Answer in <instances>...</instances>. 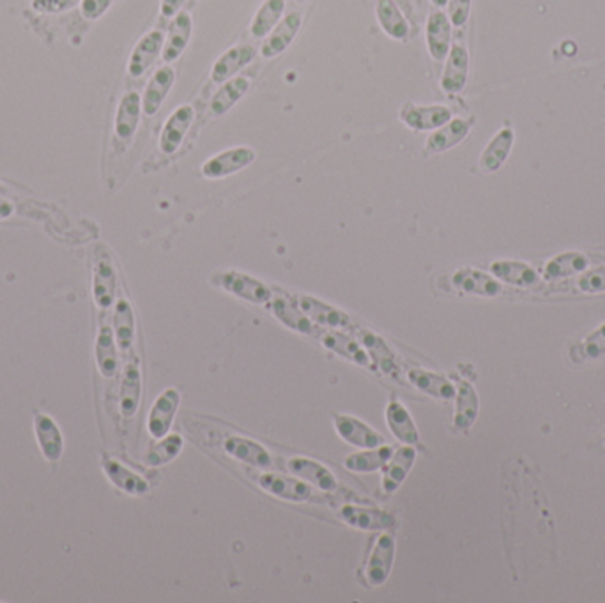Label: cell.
<instances>
[{"mask_svg":"<svg viewBox=\"0 0 605 603\" xmlns=\"http://www.w3.org/2000/svg\"><path fill=\"white\" fill-rule=\"evenodd\" d=\"M392 446L383 444V446H377V448H368V450H361L356 453H351L349 457H346L344 465H346V469H349L353 472L368 474V472L383 471V467L386 465V462L392 459Z\"/></svg>","mask_w":605,"mask_h":603,"instance_id":"cell-34","label":"cell"},{"mask_svg":"<svg viewBox=\"0 0 605 603\" xmlns=\"http://www.w3.org/2000/svg\"><path fill=\"white\" fill-rule=\"evenodd\" d=\"M452 22L448 15L443 11L430 13L425 27V41H427L428 55L441 63L446 59L452 48Z\"/></svg>","mask_w":605,"mask_h":603,"instance_id":"cell-20","label":"cell"},{"mask_svg":"<svg viewBox=\"0 0 605 603\" xmlns=\"http://www.w3.org/2000/svg\"><path fill=\"white\" fill-rule=\"evenodd\" d=\"M333 425L342 441H346L351 446H356L359 450H368V448H377V446L386 444V439L383 437V433H379L377 430H374L372 426L366 425L365 422H361L355 416L335 414Z\"/></svg>","mask_w":605,"mask_h":603,"instance_id":"cell-9","label":"cell"},{"mask_svg":"<svg viewBox=\"0 0 605 603\" xmlns=\"http://www.w3.org/2000/svg\"><path fill=\"white\" fill-rule=\"evenodd\" d=\"M121 396H122L121 400L122 414L126 418H132L137 413V407L141 402V372L137 366H128Z\"/></svg>","mask_w":605,"mask_h":603,"instance_id":"cell-43","label":"cell"},{"mask_svg":"<svg viewBox=\"0 0 605 603\" xmlns=\"http://www.w3.org/2000/svg\"><path fill=\"white\" fill-rule=\"evenodd\" d=\"M590 264V258L584 253L577 251H569L554 257L547 266H545V277L551 280L565 278L575 273H582Z\"/></svg>","mask_w":605,"mask_h":603,"instance_id":"cell-40","label":"cell"},{"mask_svg":"<svg viewBox=\"0 0 605 603\" xmlns=\"http://www.w3.org/2000/svg\"><path fill=\"white\" fill-rule=\"evenodd\" d=\"M471 2L473 0H446L448 18L454 27L461 29L467 24L469 15H471Z\"/></svg>","mask_w":605,"mask_h":603,"instance_id":"cell-45","label":"cell"},{"mask_svg":"<svg viewBox=\"0 0 605 603\" xmlns=\"http://www.w3.org/2000/svg\"><path fill=\"white\" fill-rule=\"evenodd\" d=\"M432 4H434L435 7H444V5H446V0H432Z\"/></svg>","mask_w":605,"mask_h":603,"instance_id":"cell-52","label":"cell"},{"mask_svg":"<svg viewBox=\"0 0 605 603\" xmlns=\"http://www.w3.org/2000/svg\"><path fill=\"white\" fill-rule=\"evenodd\" d=\"M257 48L251 44H238L229 48L225 53L218 57L211 68V80L214 83H223L230 78H234L243 68H247L249 63L257 57Z\"/></svg>","mask_w":605,"mask_h":603,"instance_id":"cell-22","label":"cell"},{"mask_svg":"<svg viewBox=\"0 0 605 603\" xmlns=\"http://www.w3.org/2000/svg\"><path fill=\"white\" fill-rule=\"evenodd\" d=\"M271 314L280 320L284 326L288 329L301 333V335H308V336H319L321 331L317 329V324L310 319L299 306L296 301H290L287 297H275L268 303Z\"/></svg>","mask_w":605,"mask_h":603,"instance_id":"cell-19","label":"cell"},{"mask_svg":"<svg viewBox=\"0 0 605 603\" xmlns=\"http://www.w3.org/2000/svg\"><path fill=\"white\" fill-rule=\"evenodd\" d=\"M214 282L225 292L253 305H268L273 299V290L268 285L239 271L220 273L216 275Z\"/></svg>","mask_w":605,"mask_h":603,"instance_id":"cell-6","label":"cell"},{"mask_svg":"<svg viewBox=\"0 0 605 603\" xmlns=\"http://www.w3.org/2000/svg\"><path fill=\"white\" fill-rule=\"evenodd\" d=\"M321 338L322 345L335 353V355H340V357H346L353 363H356L359 366L366 368V370H374V363L370 359V355L366 353V349L363 347V344H359V340H355L351 338L349 335L342 333V331H326V333H321L319 335Z\"/></svg>","mask_w":605,"mask_h":603,"instance_id":"cell-21","label":"cell"},{"mask_svg":"<svg viewBox=\"0 0 605 603\" xmlns=\"http://www.w3.org/2000/svg\"><path fill=\"white\" fill-rule=\"evenodd\" d=\"M582 353L588 357H599L605 353V324L593 335H590L582 345Z\"/></svg>","mask_w":605,"mask_h":603,"instance_id":"cell-48","label":"cell"},{"mask_svg":"<svg viewBox=\"0 0 605 603\" xmlns=\"http://www.w3.org/2000/svg\"><path fill=\"white\" fill-rule=\"evenodd\" d=\"M287 0H264L249 24V34L255 39L266 37L284 18Z\"/></svg>","mask_w":605,"mask_h":603,"instance_id":"cell-35","label":"cell"},{"mask_svg":"<svg viewBox=\"0 0 605 603\" xmlns=\"http://www.w3.org/2000/svg\"><path fill=\"white\" fill-rule=\"evenodd\" d=\"M407 381L416 390L430 394L434 398H439V400H452L457 394V386L450 379H446L441 374L424 370V368H409Z\"/></svg>","mask_w":605,"mask_h":603,"instance_id":"cell-29","label":"cell"},{"mask_svg":"<svg viewBox=\"0 0 605 603\" xmlns=\"http://www.w3.org/2000/svg\"><path fill=\"white\" fill-rule=\"evenodd\" d=\"M294 2H298V4H305V2H308V0H294Z\"/></svg>","mask_w":605,"mask_h":603,"instance_id":"cell-53","label":"cell"},{"mask_svg":"<svg viewBox=\"0 0 605 603\" xmlns=\"http://www.w3.org/2000/svg\"><path fill=\"white\" fill-rule=\"evenodd\" d=\"M491 273L504 284L517 287H533L538 284V275L533 267L517 260H496L491 264Z\"/></svg>","mask_w":605,"mask_h":603,"instance_id":"cell-36","label":"cell"},{"mask_svg":"<svg viewBox=\"0 0 605 603\" xmlns=\"http://www.w3.org/2000/svg\"><path fill=\"white\" fill-rule=\"evenodd\" d=\"M142 112V96L137 91H130L121 98L113 119V133L119 142L128 143L135 137Z\"/></svg>","mask_w":605,"mask_h":603,"instance_id":"cell-12","label":"cell"},{"mask_svg":"<svg viewBox=\"0 0 605 603\" xmlns=\"http://www.w3.org/2000/svg\"><path fill=\"white\" fill-rule=\"evenodd\" d=\"M257 152L249 147V145H239L232 147L227 151H221L218 154L206 160L200 167V172L206 179H225L229 176H234L255 161Z\"/></svg>","mask_w":605,"mask_h":603,"instance_id":"cell-4","label":"cell"},{"mask_svg":"<svg viewBox=\"0 0 605 603\" xmlns=\"http://www.w3.org/2000/svg\"><path fill=\"white\" fill-rule=\"evenodd\" d=\"M113 326H115V336H117L119 347L124 353H128L135 338V316H133L132 305L126 299H119L115 305Z\"/></svg>","mask_w":605,"mask_h":603,"instance_id":"cell-39","label":"cell"},{"mask_svg":"<svg viewBox=\"0 0 605 603\" xmlns=\"http://www.w3.org/2000/svg\"><path fill=\"white\" fill-rule=\"evenodd\" d=\"M415 462H416V450L409 444L393 452L392 459L383 467L381 485L385 494H393L398 491V487L405 481L407 474L411 472Z\"/></svg>","mask_w":605,"mask_h":603,"instance_id":"cell-23","label":"cell"},{"mask_svg":"<svg viewBox=\"0 0 605 603\" xmlns=\"http://www.w3.org/2000/svg\"><path fill=\"white\" fill-rule=\"evenodd\" d=\"M253 481L269 496L278 497L288 502H308V501H322L321 497H316L314 489L301 478L285 476L280 472H260L253 476Z\"/></svg>","mask_w":605,"mask_h":603,"instance_id":"cell-2","label":"cell"},{"mask_svg":"<svg viewBox=\"0 0 605 603\" xmlns=\"http://www.w3.org/2000/svg\"><path fill=\"white\" fill-rule=\"evenodd\" d=\"M441 74V89L448 94H459L467 83L469 74V53L464 44H452Z\"/></svg>","mask_w":605,"mask_h":603,"instance_id":"cell-18","label":"cell"},{"mask_svg":"<svg viewBox=\"0 0 605 603\" xmlns=\"http://www.w3.org/2000/svg\"><path fill=\"white\" fill-rule=\"evenodd\" d=\"M103 467H105L112 483L117 489H121L122 492H126L130 496H143V494L149 492L147 481L141 478L139 474H135L133 471H130L128 467H124L122 463L115 461H105L103 462Z\"/></svg>","mask_w":605,"mask_h":603,"instance_id":"cell-38","label":"cell"},{"mask_svg":"<svg viewBox=\"0 0 605 603\" xmlns=\"http://www.w3.org/2000/svg\"><path fill=\"white\" fill-rule=\"evenodd\" d=\"M184 4L186 0H161L160 13L163 18H174Z\"/></svg>","mask_w":605,"mask_h":603,"instance_id":"cell-50","label":"cell"},{"mask_svg":"<svg viewBox=\"0 0 605 603\" xmlns=\"http://www.w3.org/2000/svg\"><path fill=\"white\" fill-rule=\"evenodd\" d=\"M98 359H100V366L102 372L112 377L117 370V355H115V345H113V335L112 329L103 326L98 336Z\"/></svg>","mask_w":605,"mask_h":603,"instance_id":"cell-44","label":"cell"},{"mask_svg":"<svg viewBox=\"0 0 605 603\" xmlns=\"http://www.w3.org/2000/svg\"><path fill=\"white\" fill-rule=\"evenodd\" d=\"M501 515L513 580L556 559L558 534L551 504L533 467L522 457H512L503 465Z\"/></svg>","mask_w":605,"mask_h":603,"instance_id":"cell-1","label":"cell"},{"mask_svg":"<svg viewBox=\"0 0 605 603\" xmlns=\"http://www.w3.org/2000/svg\"><path fill=\"white\" fill-rule=\"evenodd\" d=\"M221 450L230 459L257 469H271L275 465V457L271 455V452L260 443L245 435H236V433L225 435L221 439Z\"/></svg>","mask_w":605,"mask_h":603,"instance_id":"cell-7","label":"cell"},{"mask_svg":"<svg viewBox=\"0 0 605 603\" xmlns=\"http://www.w3.org/2000/svg\"><path fill=\"white\" fill-rule=\"evenodd\" d=\"M455 398H457V404H455L454 425L457 426L459 430L465 432V430H469L473 426V423L476 422L480 402H478V396H476L474 388L469 383H465V381H461Z\"/></svg>","mask_w":605,"mask_h":603,"instance_id":"cell-37","label":"cell"},{"mask_svg":"<svg viewBox=\"0 0 605 603\" xmlns=\"http://www.w3.org/2000/svg\"><path fill=\"white\" fill-rule=\"evenodd\" d=\"M577 285L582 292H588V294L605 292V267H599V269L584 273L579 278Z\"/></svg>","mask_w":605,"mask_h":603,"instance_id":"cell-46","label":"cell"},{"mask_svg":"<svg viewBox=\"0 0 605 603\" xmlns=\"http://www.w3.org/2000/svg\"><path fill=\"white\" fill-rule=\"evenodd\" d=\"M337 515L344 524L359 531H393L396 528V519L381 508L342 504Z\"/></svg>","mask_w":605,"mask_h":603,"instance_id":"cell-5","label":"cell"},{"mask_svg":"<svg viewBox=\"0 0 605 603\" xmlns=\"http://www.w3.org/2000/svg\"><path fill=\"white\" fill-rule=\"evenodd\" d=\"M513 142H515V133L510 128H503L498 131L491 142L487 143V147L483 149L482 156H480V169L485 174H494L498 172L499 169L504 165V161L508 160L512 149H513Z\"/></svg>","mask_w":605,"mask_h":603,"instance_id":"cell-30","label":"cell"},{"mask_svg":"<svg viewBox=\"0 0 605 603\" xmlns=\"http://www.w3.org/2000/svg\"><path fill=\"white\" fill-rule=\"evenodd\" d=\"M179 404H181V394L176 388H167L154 400L147 420V428L152 439H161L169 435L174 418L178 414Z\"/></svg>","mask_w":605,"mask_h":603,"instance_id":"cell-11","label":"cell"},{"mask_svg":"<svg viewBox=\"0 0 605 603\" xmlns=\"http://www.w3.org/2000/svg\"><path fill=\"white\" fill-rule=\"evenodd\" d=\"M165 44V34L161 31H149L143 34L135 48L132 50L128 61V73L133 78H141L154 64V61L161 55Z\"/></svg>","mask_w":605,"mask_h":603,"instance_id":"cell-16","label":"cell"},{"mask_svg":"<svg viewBox=\"0 0 605 603\" xmlns=\"http://www.w3.org/2000/svg\"><path fill=\"white\" fill-rule=\"evenodd\" d=\"M296 303L310 319L321 327H329V329H337V331H342V329L351 331L353 329V320L346 312H342L337 306H331V305L324 303L314 296H307V294L298 296Z\"/></svg>","mask_w":605,"mask_h":603,"instance_id":"cell-13","label":"cell"},{"mask_svg":"<svg viewBox=\"0 0 605 603\" xmlns=\"http://www.w3.org/2000/svg\"><path fill=\"white\" fill-rule=\"evenodd\" d=\"M11 213H13V206L7 200H0V219L7 218Z\"/></svg>","mask_w":605,"mask_h":603,"instance_id":"cell-51","label":"cell"},{"mask_svg":"<svg viewBox=\"0 0 605 603\" xmlns=\"http://www.w3.org/2000/svg\"><path fill=\"white\" fill-rule=\"evenodd\" d=\"M376 16L379 27L386 36L392 37L393 41H407L411 27L395 0H377Z\"/></svg>","mask_w":605,"mask_h":603,"instance_id":"cell-32","label":"cell"},{"mask_svg":"<svg viewBox=\"0 0 605 603\" xmlns=\"http://www.w3.org/2000/svg\"><path fill=\"white\" fill-rule=\"evenodd\" d=\"M400 121L411 131H435L452 121V110L444 105H416L407 102L400 108Z\"/></svg>","mask_w":605,"mask_h":603,"instance_id":"cell-8","label":"cell"},{"mask_svg":"<svg viewBox=\"0 0 605 603\" xmlns=\"http://www.w3.org/2000/svg\"><path fill=\"white\" fill-rule=\"evenodd\" d=\"M301 24H303V16L298 11L285 15L284 18L278 22V25L264 37V43L260 46L262 59L269 61V59L282 55L285 50L294 43V39L301 29Z\"/></svg>","mask_w":605,"mask_h":603,"instance_id":"cell-15","label":"cell"},{"mask_svg":"<svg viewBox=\"0 0 605 603\" xmlns=\"http://www.w3.org/2000/svg\"><path fill=\"white\" fill-rule=\"evenodd\" d=\"M174 83H176V70L172 66L165 64L152 73L142 96V110L147 117H152L160 112Z\"/></svg>","mask_w":605,"mask_h":603,"instance_id":"cell-17","label":"cell"},{"mask_svg":"<svg viewBox=\"0 0 605 603\" xmlns=\"http://www.w3.org/2000/svg\"><path fill=\"white\" fill-rule=\"evenodd\" d=\"M249 91V78L247 76H234L223 82L221 87L214 92L213 100L210 103L211 113L214 117L225 115L230 108L238 105V102H241L247 96Z\"/></svg>","mask_w":605,"mask_h":603,"instance_id":"cell-33","label":"cell"},{"mask_svg":"<svg viewBox=\"0 0 605 603\" xmlns=\"http://www.w3.org/2000/svg\"><path fill=\"white\" fill-rule=\"evenodd\" d=\"M76 4H80V0H33V7L37 13H48V15L68 11Z\"/></svg>","mask_w":605,"mask_h":603,"instance_id":"cell-49","label":"cell"},{"mask_svg":"<svg viewBox=\"0 0 605 603\" xmlns=\"http://www.w3.org/2000/svg\"><path fill=\"white\" fill-rule=\"evenodd\" d=\"M113 0H80V13L85 20H100Z\"/></svg>","mask_w":605,"mask_h":603,"instance_id":"cell-47","label":"cell"},{"mask_svg":"<svg viewBox=\"0 0 605 603\" xmlns=\"http://www.w3.org/2000/svg\"><path fill=\"white\" fill-rule=\"evenodd\" d=\"M452 284L464 294H473L482 297H496L501 294V284L494 277L473 267H464L455 271L452 277Z\"/></svg>","mask_w":605,"mask_h":603,"instance_id":"cell-27","label":"cell"},{"mask_svg":"<svg viewBox=\"0 0 605 603\" xmlns=\"http://www.w3.org/2000/svg\"><path fill=\"white\" fill-rule=\"evenodd\" d=\"M37 435H39V444L44 452V455L50 461H57L63 452V439L57 430L55 423L46 418V416H37L36 420Z\"/></svg>","mask_w":605,"mask_h":603,"instance_id":"cell-42","label":"cell"},{"mask_svg":"<svg viewBox=\"0 0 605 603\" xmlns=\"http://www.w3.org/2000/svg\"><path fill=\"white\" fill-rule=\"evenodd\" d=\"M357 333H359V342L366 349L374 366L379 368L388 377H396L400 368H398V363H396V355L390 349V345L386 344V340H383L379 335H376L374 331H368V329H359Z\"/></svg>","mask_w":605,"mask_h":603,"instance_id":"cell-28","label":"cell"},{"mask_svg":"<svg viewBox=\"0 0 605 603\" xmlns=\"http://www.w3.org/2000/svg\"><path fill=\"white\" fill-rule=\"evenodd\" d=\"M471 124H473V121L461 119V117L448 121L444 126L437 128L435 131H432L428 135L427 141H425V151L430 154H441V152H446V151L454 149L455 145H459L469 135Z\"/></svg>","mask_w":605,"mask_h":603,"instance_id":"cell-26","label":"cell"},{"mask_svg":"<svg viewBox=\"0 0 605 603\" xmlns=\"http://www.w3.org/2000/svg\"><path fill=\"white\" fill-rule=\"evenodd\" d=\"M386 423L390 426L393 435L400 443L409 444V446H415L420 443V432L416 428L413 416L409 414L407 407L396 398H392L390 404L386 405Z\"/></svg>","mask_w":605,"mask_h":603,"instance_id":"cell-31","label":"cell"},{"mask_svg":"<svg viewBox=\"0 0 605 603\" xmlns=\"http://www.w3.org/2000/svg\"><path fill=\"white\" fill-rule=\"evenodd\" d=\"M195 121V108L191 105H179L165 121L160 135V151L172 156L184 142L191 124Z\"/></svg>","mask_w":605,"mask_h":603,"instance_id":"cell-10","label":"cell"},{"mask_svg":"<svg viewBox=\"0 0 605 603\" xmlns=\"http://www.w3.org/2000/svg\"><path fill=\"white\" fill-rule=\"evenodd\" d=\"M193 33V18L188 11H179L178 15L172 18L169 34L165 37L163 52L161 57L167 64L178 61L179 57L184 53L190 39Z\"/></svg>","mask_w":605,"mask_h":603,"instance_id":"cell-24","label":"cell"},{"mask_svg":"<svg viewBox=\"0 0 605 603\" xmlns=\"http://www.w3.org/2000/svg\"><path fill=\"white\" fill-rule=\"evenodd\" d=\"M96 266H94V299L96 305L103 310L112 306L115 299V269L107 249H96Z\"/></svg>","mask_w":605,"mask_h":603,"instance_id":"cell-25","label":"cell"},{"mask_svg":"<svg viewBox=\"0 0 605 603\" xmlns=\"http://www.w3.org/2000/svg\"><path fill=\"white\" fill-rule=\"evenodd\" d=\"M285 469L327 494L337 492L340 487L337 476L326 465H322L321 462L312 461L307 457H290L285 462Z\"/></svg>","mask_w":605,"mask_h":603,"instance_id":"cell-14","label":"cell"},{"mask_svg":"<svg viewBox=\"0 0 605 603\" xmlns=\"http://www.w3.org/2000/svg\"><path fill=\"white\" fill-rule=\"evenodd\" d=\"M182 448H184V439L181 435H178V433L165 435V437L158 439V443L149 450L145 462L151 467L165 465V463L178 459Z\"/></svg>","mask_w":605,"mask_h":603,"instance_id":"cell-41","label":"cell"},{"mask_svg":"<svg viewBox=\"0 0 605 603\" xmlns=\"http://www.w3.org/2000/svg\"><path fill=\"white\" fill-rule=\"evenodd\" d=\"M395 536L388 531L376 538V543L372 545L363 568V577L368 586L377 588L390 579L395 563Z\"/></svg>","mask_w":605,"mask_h":603,"instance_id":"cell-3","label":"cell"}]
</instances>
